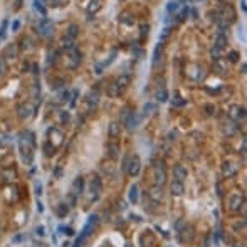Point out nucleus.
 Listing matches in <instances>:
<instances>
[{
	"label": "nucleus",
	"instance_id": "23",
	"mask_svg": "<svg viewBox=\"0 0 247 247\" xmlns=\"http://www.w3.org/2000/svg\"><path fill=\"white\" fill-rule=\"evenodd\" d=\"M120 87H118L116 86V83H111V84H109V87H108V94L109 96H111V98H116V96L118 94H120Z\"/></svg>",
	"mask_w": 247,
	"mask_h": 247
},
{
	"label": "nucleus",
	"instance_id": "8",
	"mask_svg": "<svg viewBox=\"0 0 247 247\" xmlns=\"http://www.w3.org/2000/svg\"><path fill=\"white\" fill-rule=\"evenodd\" d=\"M51 32H52V22L47 20V19H44L42 24L39 25V34H40V36H44V37H47Z\"/></svg>",
	"mask_w": 247,
	"mask_h": 247
},
{
	"label": "nucleus",
	"instance_id": "32",
	"mask_svg": "<svg viewBox=\"0 0 247 247\" xmlns=\"http://www.w3.org/2000/svg\"><path fill=\"white\" fill-rule=\"evenodd\" d=\"M156 99L160 103H165V101H168V93L165 91V89H161V91H158L156 93Z\"/></svg>",
	"mask_w": 247,
	"mask_h": 247
},
{
	"label": "nucleus",
	"instance_id": "26",
	"mask_svg": "<svg viewBox=\"0 0 247 247\" xmlns=\"http://www.w3.org/2000/svg\"><path fill=\"white\" fill-rule=\"evenodd\" d=\"M89 8H87V10H89V14H94L96 10H99V8H101V0H91V2H89Z\"/></svg>",
	"mask_w": 247,
	"mask_h": 247
},
{
	"label": "nucleus",
	"instance_id": "41",
	"mask_svg": "<svg viewBox=\"0 0 247 247\" xmlns=\"http://www.w3.org/2000/svg\"><path fill=\"white\" fill-rule=\"evenodd\" d=\"M44 148H46V153H47V155H51V153H54V146H52V148H51V145H49V143H46V146H44Z\"/></svg>",
	"mask_w": 247,
	"mask_h": 247
},
{
	"label": "nucleus",
	"instance_id": "9",
	"mask_svg": "<svg viewBox=\"0 0 247 247\" xmlns=\"http://www.w3.org/2000/svg\"><path fill=\"white\" fill-rule=\"evenodd\" d=\"M108 134H109V138H113V140H116V138H120V134H121V124L120 123H111L109 124V130H108Z\"/></svg>",
	"mask_w": 247,
	"mask_h": 247
},
{
	"label": "nucleus",
	"instance_id": "47",
	"mask_svg": "<svg viewBox=\"0 0 247 247\" xmlns=\"http://www.w3.org/2000/svg\"><path fill=\"white\" fill-rule=\"evenodd\" d=\"M67 98H69V93H67V91H64V93L61 94V101H67Z\"/></svg>",
	"mask_w": 247,
	"mask_h": 247
},
{
	"label": "nucleus",
	"instance_id": "36",
	"mask_svg": "<svg viewBox=\"0 0 247 247\" xmlns=\"http://www.w3.org/2000/svg\"><path fill=\"white\" fill-rule=\"evenodd\" d=\"M210 54H212V57L217 61V59H220V54H222V49H218V47H215L214 46V49L210 51Z\"/></svg>",
	"mask_w": 247,
	"mask_h": 247
},
{
	"label": "nucleus",
	"instance_id": "18",
	"mask_svg": "<svg viewBox=\"0 0 247 247\" xmlns=\"http://www.w3.org/2000/svg\"><path fill=\"white\" fill-rule=\"evenodd\" d=\"M91 192H94L96 195L101 192V180H99V177H93V180H91Z\"/></svg>",
	"mask_w": 247,
	"mask_h": 247
},
{
	"label": "nucleus",
	"instance_id": "35",
	"mask_svg": "<svg viewBox=\"0 0 247 247\" xmlns=\"http://www.w3.org/2000/svg\"><path fill=\"white\" fill-rule=\"evenodd\" d=\"M76 36H77V27L76 25H71L69 27V32H67V39L74 40V39H76Z\"/></svg>",
	"mask_w": 247,
	"mask_h": 247
},
{
	"label": "nucleus",
	"instance_id": "45",
	"mask_svg": "<svg viewBox=\"0 0 247 247\" xmlns=\"http://www.w3.org/2000/svg\"><path fill=\"white\" fill-rule=\"evenodd\" d=\"M77 94H79V93H77V91H74V93H73V99H71V106H74V104H76V98H77Z\"/></svg>",
	"mask_w": 247,
	"mask_h": 247
},
{
	"label": "nucleus",
	"instance_id": "12",
	"mask_svg": "<svg viewBox=\"0 0 247 247\" xmlns=\"http://www.w3.org/2000/svg\"><path fill=\"white\" fill-rule=\"evenodd\" d=\"M99 101V93H98V87H94L91 93H89V96H87V103H89V106H93V109L96 108V104H98Z\"/></svg>",
	"mask_w": 247,
	"mask_h": 247
},
{
	"label": "nucleus",
	"instance_id": "44",
	"mask_svg": "<svg viewBox=\"0 0 247 247\" xmlns=\"http://www.w3.org/2000/svg\"><path fill=\"white\" fill-rule=\"evenodd\" d=\"M103 69H104V64H98L96 66V74H101Z\"/></svg>",
	"mask_w": 247,
	"mask_h": 247
},
{
	"label": "nucleus",
	"instance_id": "33",
	"mask_svg": "<svg viewBox=\"0 0 247 247\" xmlns=\"http://www.w3.org/2000/svg\"><path fill=\"white\" fill-rule=\"evenodd\" d=\"M214 67H215V69H217V71H218V73H220V74H225V73H227V66H224V64H222L220 61H218V59H217V61H215Z\"/></svg>",
	"mask_w": 247,
	"mask_h": 247
},
{
	"label": "nucleus",
	"instance_id": "11",
	"mask_svg": "<svg viewBox=\"0 0 247 247\" xmlns=\"http://www.w3.org/2000/svg\"><path fill=\"white\" fill-rule=\"evenodd\" d=\"M222 171H224V175H225L227 178H232L237 175V165L235 163H225L222 167Z\"/></svg>",
	"mask_w": 247,
	"mask_h": 247
},
{
	"label": "nucleus",
	"instance_id": "22",
	"mask_svg": "<svg viewBox=\"0 0 247 247\" xmlns=\"http://www.w3.org/2000/svg\"><path fill=\"white\" fill-rule=\"evenodd\" d=\"M161 49H163V46H161V42H158V46L155 47V51H153V66L158 62V59H160V56H161Z\"/></svg>",
	"mask_w": 247,
	"mask_h": 247
},
{
	"label": "nucleus",
	"instance_id": "56",
	"mask_svg": "<svg viewBox=\"0 0 247 247\" xmlns=\"http://www.w3.org/2000/svg\"><path fill=\"white\" fill-rule=\"evenodd\" d=\"M235 247H240V245H235Z\"/></svg>",
	"mask_w": 247,
	"mask_h": 247
},
{
	"label": "nucleus",
	"instance_id": "43",
	"mask_svg": "<svg viewBox=\"0 0 247 247\" xmlns=\"http://www.w3.org/2000/svg\"><path fill=\"white\" fill-rule=\"evenodd\" d=\"M61 230H66L64 234H67V235H73V234H74V230L71 229V227H66V229H64V227H61Z\"/></svg>",
	"mask_w": 247,
	"mask_h": 247
},
{
	"label": "nucleus",
	"instance_id": "14",
	"mask_svg": "<svg viewBox=\"0 0 247 247\" xmlns=\"http://www.w3.org/2000/svg\"><path fill=\"white\" fill-rule=\"evenodd\" d=\"M71 51V59H73V62H71V67H76L77 64H79V61H81V52H79V49L74 46L73 49H69Z\"/></svg>",
	"mask_w": 247,
	"mask_h": 247
},
{
	"label": "nucleus",
	"instance_id": "31",
	"mask_svg": "<svg viewBox=\"0 0 247 247\" xmlns=\"http://www.w3.org/2000/svg\"><path fill=\"white\" fill-rule=\"evenodd\" d=\"M155 109H156V104L148 103V104H145V108H143V114H145V116H148V114H151Z\"/></svg>",
	"mask_w": 247,
	"mask_h": 247
},
{
	"label": "nucleus",
	"instance_id": "48",
	"mask_svg": "<svg viewBox=\"0 0 247 247\" xmlns=\"http://www.w3.org/2000/svg\"><path fill=\"white\" fill-rule=\"evenodd\" d=\"M19 25H20V24H19V20H14V24H12V30H17Z\"/></svg>",
	"mask_w": 247,
	"mask_h": 247
},
{
	"label": "nucleus",
	"instance_id": "13",
	"mask_svg": "<svg viewBox=\"0 0 247 247\" xmlns=\"http://www.w3.org/2000/svg\"><path fill=\"white\" fill-rule=\"evenodd\" d=\"M128 200H130L131 204H136V202H138V185H131L130 187V192H128Z\"/></svg>",
	"mask_w": 247,
	"mask_h": 247
},
{
	"label": "nucleus",
	"instance_id": "46",
	"mask_svg": "<svg viewBox=\"0 0 247 247\" xmlns=\"http://www.w3.org/2000/svg\"><path fill=\"white\" fill-rule=\"evenodd\" d=\"M4 175H5V177H10V175L14 177L15 171H14V170H5V171H4ZM7 180H10V178H7Z\"/></svg>",
	"mask_w": 247,
	"mask_h": 247
},
{
	"label": "nucleus",
	"instance_id": "30",
	"mask_svg": "<svg viewBox=\"0 0 247 247\" xmlns=\"http://www.w3.org/2000/svg\"><path fill=\"white\" fill-rule=\"evenodd\" d=\"M170 34H171V27H165L163 30H161V34H160V42H165V40L170 37Z\"/></svg>",
	"mask_w": 247,
	"mask_h": 247
},
{
	"label": "nucleus",
	"instance_id": "29",
	"mask_svg": "<svg viewBox=\"0 0 247 247\" xmlns=\"http://www.w3.org/2000/svg\"><path fill=\"white\" fill-rule=\"evenodd\" d=\"M34 5H36V8L40 12V15H42V17H46V15H47V10H46V7L42 5V2H40V0H34Z\"/></svg>",
	"mask_w": 247,
	"mask_h": 247
},
{
	"label": "nucleus",
	"instance_id": "20",
	"mask_svg": "<svg viewBox=\"0 0 247 247\" xmlns=\"http://www.w3.org/2000/svg\"><path fill=\"white\" fill-rule=\"evenodd\" d=\"M130 84V76H121V77H118V81H116V86L120 87V91H123L124 87Z\"/></svg>",
	"mask_w": 247,
	"mask_h": 247
},
{
	"label": "nucleus",
	"instance_id": "4",
	"mask_svg": "<svg viewBox=\"0 0 247 247\" xmlns=\"http://www.w3.org/2000/svg\"><path fill=\"white\" fill-rule=\"evenodd\" d=\"M138 121H140V116L134 111H130V114L126 116V120H124V124H126V130L128 131H133L134 128L138 126Z\"/></svg>",
	"mask_w": 247,
	"mask_h": 247
},
{
	"label": "nucleus",
	"instance_id": "55",
	"mask_svg": "<svg viewBox=\"0 0 247 247\" xmlns=\"http://www.w3.org/2000/svg\"><path fill=\"white\" fill-rule=\"evenodd\" d=\"M73 247H81V245H77V244H74V245Z\"/></svg>",
	"mask_w": 247,
	"mask_h": 247
},
{
	"label": "nucleus",
	"instance_id": "39",
	"mask_svg": "<svg viewBox=\"0 0 247 247\" xmlns=\"http://www.w3.org/2000/svg\"><path fill=\"white\" fill-rule=\"evenodd\" d=\"M57 214L61 215V217H64V215L67 214V207H66L64 204H61V205H59V208H57Z\"/></svg>",
	"mask_w": 247,
	"mask_h": 247
},
{
	"label": "nucleus",
	"instance_id": "24",
	"mask_svg": "<svg viewBox=\"0 0 247 247\" xmlns=\"http://www.w3.org/2000/svg\"><path fill=\"white\" fill-rule=\"evenodd\" d=\"M185 227H187V222L183 220V218H178V220L173 224V229H175V232H178V234L182 232V230L185 229Z\"/></svg>",
	"mask_w": 247,
	"mask_h": 247
},
{
	"label": "nucleus",
	"instance_id": "5",
	"mask_svg": "<svg viewBox=\"0 0 247 247\" xmlns=\"http://www.w3.org/2000/svg\"><path fill=\"white\" fill-rule=\"evenodd\" d=\"M106 150H108V156H109V158H111V160H118V158H120L121 148H120V145H118V143H114V141L108 143V146H106Z\"/></svg>",
	"mask_w": 247,
	"mask_h": 247
},
{
	"label": "nucleus",
	"instance_id": "3",
	"mask_svg": "<svg viewBox=\"0 0 247 247\" xmlns=\"http://www.w3.org/2000/svg\"><path fill=\"white\" fill-rule=\"evenodd\" d=\"M229 207L230 210H240L244 207V197L239 195V193H234V195L229 197Z\"/></svg>",
	"mask_w": 247,
	"mask_h": 247
},
{
	"label": "nucleus",
	"instance_id": "10",
	"mask_svg": "<svg viewBox=\"0 0 247 247\" xmlns=\"http://www.w3.org/2000/svg\"><path fill=\"white\" fill-rule=\"evenodd\" d=\"M173 175H175V178L177 180H185L187 177H188V171H187V168H183L182 165H175L173 167Z\"/></svg>",
	"mask_w": 247,
	"mask_h": 247
},
{
	"label": "nucleus",
	"instance_id": "1",
	"mask_svg": "<svg viewBox=\"0 0 247 247\" xmlns=\"http://www.w3.org/2000/svg\"><path fill=\"white\" fill-rule=\"evenodd\" d=\"M123 168L126 170V173L130 175V177H136V175L140 173V170H141V160H140L136 155L128 156L123 163Z\"/></svg>",
	"mask_w": 247,
	"mask_h": 247
},
{
	"label": "nucleus",
	"instance_id": "54",
	"mask_svg": "<svg viewBox=\"0 0 247 247\" xmlns=\"http://www.w3.org/2000/svg\"><path fill=\"white\" fill-rule=\"evenodd\" d=\"M240 4H242V10L245 12V10H247V8H245V0H242V2H240Z\"/></svg>",
	"mask_w": 247,
	"mask_h": 247
},
{
	"label": "nucleus",
	"instance_id": "15",
	"mask_svg": "<svg viewBox=\"0 0 247 247\" xmlns=\"http://www.w3.org/2000/svg\"><path fill=\"white\" fill-rule=\"evenodd\" d=\"M180 234H183V235H182L183 242H192V240L195 239V232H193V229H187V227H185Z\"/></svg>",
	"mask_w": 247,
	"mask_h": 247
},
{
	"label": "nucleus",
	"instance_id": "38",
	"mask_svg": "<svg viewBox=\"0 0 247 247\" xmlns=\"http://www.w3.org/2000/svg\"><path fill=\"white\" fill-rule=\"evenodd\" d=\"M7 20L2 22V27H0V39H5V34H7Z\"/></svg>",
	"mask_w": 247,
	"mask_h": 247
},
{
	"label": "nucleus",
	"instance_id": "52",
	"mask_svg": "<svg viewBox=\"0 0 247 247\" xmlns=\"http://www.w3.org/2000/svg\"><path fill=\"white\" fill-rule=\"evenodd\" d=\"M197 15H198V12H197L195 8H192V17H193V19H197Z\"/></svg>",
	"mask_w": 247,
	"mask_h": 247
},
{
	"label": "nucleus",
	"instance_id": "21",
	"mask_svg": "<svg viewBox=\"0 0 247 247\" xmlns=\"http://www.w3.org/2000/svg\"><path fill=\"white\" fill-rule=\"evenodd\" d=\"M83 188H84V180L81 177H77L76 180H74V190H76L74 193H77V195L83 193Z\"/></svg>",
	"mask_w": 247,
	"mask_h": 247
},
{
	"label": "nucleus",
	"instance_id": "40",
	"mask_svg": "<svg viewBox=\"0 0 247 247\" xmlns=\"http://www.w3.org/2000/svg\"><path fill=\"white\" fill-rule=\"evenodd\" d=\"M229 61L230 62H237V61H239V52H235V51L230 52V54H229Z\"/></svg>",
	"mask_w": 247,
	"mask_h": 247
},
{
	"label": "nucleus",
	"instance_id": "34",
	"mask_svg": "<svg viewBox=\"0 0 247 247\" xmlns=\"http://www.w3.org/2000/svg\"><path fill=\"white\" fill-rule=\"evenodd\" d=\"M171 104L177 106V108H182V106H185V99H182L180 96H175V98L171 99Z\"/></svg>",
	"mask_w": 247,
	"mask_h": 247
},
{
	"label": "nucleus",
	"instance_id": "51",
	"mask_svg": "<svg viewBox=\"0 0 247 247\" xmlns=\"http://www.w3.org/2000/svg\"><path fill=\"white\" fill-rule=\"evenodd\" d=\"M37 234H39V235H44V227H42V225L37 227Z\"/></svg>",
	"mask_w": 247,
	"mask_h": 247
},
{
	"label": "nucleus",
	"instance_id": "53",
	"mask_svg": "<svg viewBox=\"0 0 247 247\" xmlns=\"http://www.w3.org/2000/svg\"><path fill=\"white\" fill-rule=\"evenodd\" d=\"M207 109H208V111H207V113H208V114H212V113H214V111H212V109H214V108H212V106H210V104H208V106H207Z\"/></svg>",
	"mask_w": 247,
	"mask_h": 247
},
{
	"label": "nucleus",
	"instance_id": "6",
	"mask_svg": "<svg viewBox=\"0 0 247 247\" xmlns=\"http://www.w3.org/2000/svg\"><path fill=\"white\" fill-rule=\"evenodd\" d=\"M170 192H171V195L180 197V195H183V192H185V187H183V183L180 182V180H173V182L170 183Z\"/></svg>",
	"mask_w": 247,
	"mask_h": 247
},
{
	"label": "nucleus",
	"instance_id": "50",
	"mask_svg": "<svg viewBox=\"0 0 247 247\" xmlns=\"http://www.w3.org/2000/svg\"><path fill=\"white\" fill-rule=\"evenodd\" d=\"M61 120H62V121H67V120H69V114H67V113H62Z\"/></svg>",
	"mask_w": 247,
	"mask_h": 247
},
{
	"label": "nucleus",
	"instance_id": "49",
	"mask_svg": "<svg viewBox=\"0 0 247 247\" xmlns=\"http://www.w3.org/2000/svg\"><path fill=\"white\" fill-rule=\"evenodd\" d=\"M148 29H150L148 25H143V27H141V36H145V34H148Z\"/></svg>",
	"mask_w": 247,
	"mask_h": 247
},
{
	"label": "nucleus",
	"instance_id": "19",
	"mask_svg": "<svg viewBox=\"0 0 247 247\" xmlns=\"http://www.w3.org/2000/svg\"><path fill=\"white\" fill-rule=\"evenodd\" d=\"M188 14H190V8H188V7H183L182 10L177 14V19H175V22H183L187 17H188Z\"/></svg>",
	"mask_w": 247,
	"mask_h": 247
},
{
	"label": "nucleus",
	"instance_id": "7",
	"mask_svg": "<svg viewBox=\"0 0 247 247\" xmlns=\"http://www.w3.org/2000/svg\"><path fill=\"white\" fill-rule=\"evenodd\" d=\"M150 198H151L153 202H160V200L163 198V190H161L160 185H153L151 188H150Z\"/></svg>",
	"mask_w": 247,
	"mask_h": 247
},
{
	"label": "nucleus",
	"instance_id": "25",
	"mask_svg": "<svg viewBox=\"0 0 247 247\" xmlns=\"http://www.w3.org/2000/svg\"><path fill=\"white\" fill-rule=\"evenodd\" d=\"M120 20H121V24H128V25H130V24H133V22H134V19L131 17L130 12H123L121 17H120Z\"/></svg>",
	"mask_w": 247,
	"mask_h": 247
},
{
	"label": "nucleus",
	"instance_id": "2",
	"mask_svg": "<svg viewBox=\"0 0 247 247\" xmlns=\"http://www.w3.org/2000/svg\"><path fill=\"white\" fill-rule=\"evenodd\" d=\"M153 180H155V185H163L167 182V171H165L163 163H156L153 167Z\"/></svg>",
	"mask_w": 247,
	"mask_h": 247
},
{
	"label": "nucleus",
	"instance_id": "17",
	"mask_svg": "<svg viewBox=\"0 0 247 247\" xmlns=\"http://www.w3.org/2000/svg\"><path fill=\"white\" fill-rule=\"evenodd\" d=\"M225 44H227V36H225V34H220V32H218L217 34V39H215V47L224 49V47H225Z\"/></svg>",
	"mask_w": 247,
	"mask_h": 247
},
{
	"label": "nucleus",
	"instance_id": "57",
	"mask_svg": "<svg viewBox=\"0 0 247 247\" xmlns=\"http://www.w3.org/2000/svg\"><path fill=\"white\" fill-rule=\"evenodd\" d=\"M19 2H22V0H19Z\"/></svg>",
	"mask_w": 247,
	"mask_h": 247
},
{
	"label": "nucleus",
	"instance_id": "37",
	"mask_svg": "<svg viewBox=\"0 0 247 247\" xmlns=\"http://www.w3.org/2000/svg\"><path fill=\"white\" fill-rule=\"evenodd\" d=\"M5 71H7V64H5V57L2 56L0 57V76H4Z\"/></svg>",
	"mask_w": 247,
	"mask_h": 247
},
{
	"label": "nucleus",
	"instance_id": "28",
	"mask_svg": "<svg viewBox=\"0 0 247 247\" xmlns=\"http://www.w3.org/2000/svg\"><path fill=\"white\" fill-rule=\"evenodd\" d=\"M15 56H17V47H15V46H8V47L5 49L4 57H15Z\"/></svg>",
	"mask_w": 247,
	"mask_h": 247
},
{
	"label": "nucleus",
	"instance_id": "42",
	"mask_svg": "<svg viewBox=\"0 0 247 247\" xmlns=\"http://www.w3.org/2000/svg\"><path fill=\"white\" fill-rule=\"evenodd\" d=\"M128 114H130V109H128V108H124L123 109V113H121V120H126V116H128Z\"/></svg>",
	"mask_w": 247,
	"mask_h": 247
},
{
	"label": "nucleus",
	"instance_id": "27",
	"mask_svg": "<svg viewBox=\"0 0 247 247\" xmlns=\"http://www.w3.org/2000/svg\"><path fill=\"white\" fill-rule=\"evenodd\" d=\"M178 8H180V2H170V4L167 5L168 14H175V12H178Z\"/></svg>",
	"mask_w": 247,
	"mask_h": 247
},
{
	"label": "nucleus",
	"instance_id": "16",
	"mask_svg": "<svg viewBox=\"0 0 247 247\" xmlns=\"http://www.w3.org/2000/svg\"><path fill=\"white\" fill-rule=\"evenodd\" d=\"M230 116H232L234 120H240V118H244V116H245V111H244V108H239V106H232Z\"/></svg>",
	"mask_w": 247,
	"mask_h": 247
}]
</instances>
